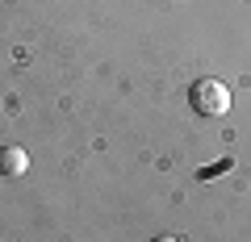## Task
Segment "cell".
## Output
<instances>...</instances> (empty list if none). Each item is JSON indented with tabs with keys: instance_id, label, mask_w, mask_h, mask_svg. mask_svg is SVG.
Returning a JSON list of instances; mask_svg holds the SVG:
<instances>
[{
	"instance_id": "1",
	"label": "cell",
	"mask_w": 251,
	"mask_h": 242,
	"mask_svg": "<svg viewBox=\"0 0 251 242\" xmlns=\"http://www.w3.org/2000/svg\"><path fill=\"white\" fill-rule=\"evenodd\" d=\"M188 105L201 117H226L230 113V88L222 80H197L193 92H188Z\"/></svg>"
},
{
	"instance_id": "2",
	"label": "cell",
	"mask_w": 251,
	"mask_h": 242,
	"mask_svg": "<svg viewBox=\"0 0 251 242\" xmlns=\"http://www.w3.org/2000/svg\"><path fill=\"white\" fill-rule=\"evenodd\" d=\"M25 167H29V154L21 151V146H4V151H0V171H4V176H21Z\"/></svg>"
},
{
	"instance_id": "3",
	"label": "cell",
	"mask_w": 251,
	"mask_h": 242,
	"mask_svg": "<svg viewBox=\"0 0 251 242\" xmlns=\"http://www.w3.org/2000/svg\"><path fill=\"white\" fill-rule=\"evenodd\" d=\"M151 242H176V238H168V234H159V238H151Z\"/></svg>"
}]
</instances>
